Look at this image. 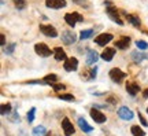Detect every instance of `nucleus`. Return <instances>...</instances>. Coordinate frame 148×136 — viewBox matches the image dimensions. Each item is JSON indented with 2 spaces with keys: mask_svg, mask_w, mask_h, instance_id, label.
<instances>
[{
  "mask_svg": "<svg viewBox=\"0 0 148 136\" xmlns=\"http://www.w3.org/2000/svg\"><path fill=\"white\" fill-rule=\"evenodd\" d=\"M63 68L66 72H74V70H77V68H78L77 58H67L63 63Z\"/></svg>",
  "mask_w": 148,
  "mask_h": 136,
  "instance_id": "nucleus-9",
  "label": "nucleus"
},
{
  "mask_svg": "<svg viewBox=\"0 0 148 136\" xmlns=\"http://www.w3.org/2000/svg\"><path fill=\"white\" fill-rule=\"evenodd\" d=\"M110 79L112 80V81H114V83H121L122 80L125 79V77H126V73H123V72H122L121 69H118V68H114V69H111L110 70Z\"/></svg>",
  "mask_w": 148,
  "mask_h": 136,
  "instance_id": "nucleus-5",
  "label": "nucleus"
},
{
  "mask_svg": "<svg viewBox=\"0 0 148 136\" xmlns=\"http://www.w3.org/2000/svg\"><path fill=\"white\" fill-rule=\"evenodd\" d=\"M40 32L42 35H45L48 37H56L58 36V30L52 26V25H40Z\"/></svg>",
  "mask_w": 148,
  "mask_h": 136,
  "instance_id": "nucleus-8",
  "label": "nucleus"
},
{
  "mask_svg": "<svg viewBox=\"0 0 148 136\" xmlns=\"http://www.w3.org/2000/svg\"><path fill=\"white\" fill-rule=\"evenodd\" d=\"M112 39H114V37H112V35H111V33H101V35H99V36L95 39V43L97 44V46L104 47V46H106V44H108Z\"/></svg>",
  "mask_w": 148,
  "mask_h": 136,
  "instance_id": "nucleus-7",
  "label": "nucleus"
},
{
  "mask_svg": "<svg viewBox=\"0 0 148 136\" xmlns=\"http://www.w3.org/2000/svg\"><path fill=\"white\" fill-rule=\"evenodd\" d=\"M126 91L129 95H132V96H136L138 94V91H140V85L137 83H127L126 84Z\"/></svg>",
  "mask_w": 148,
  "mask_h": 136,
  "instance_id": "nucleus-15",
  "label": "nucleus"
},
{
  "mask_svg": "<svg viewBox=\"0 0 148 136\" xmlns=\"http://www.w3.org/2000/svg\"><path fill=\"white\" fill-rule=\"evenodd\" d=\"M130 57H132L133 62H136V63H141L143 61L148 59V55L145 52H143V51H133L130 54Z\"/></svg>",
  "mask_w": 148,
  "mask_h": 136,
  "instance_id": "nucleus-13",
  "label": "nucleus"
},
{
  "mask_svg": "<svg viewBox=\"0 0 148 136\" xmlns=\"http://www.w3.org/2000/svg\"><path fill=\"white\" fill-rule=\"evenodd\" d=\"M136 46H137V48H140V50H148V43L143 41V40H137V41H136Z\"/></svg>",
  "mask_w": 148,
  "mask_h": 136,
  "instance_id": "nucleus-30",
  "label": "nucleus"
},
{
  "mask_svg": "<svg viewBox=\"0 0 148 136\" xmlns=\"http://www.w3.org/2000/svg\"><path fill=\"white\" fill-rule=\"evenodd\" d=\"M147 113H148V107H147Z\"/></svg>",
  "mask_w": 148,
  "mask_h": 136,
  "instance_id": "nucleus-38",
  "label": "nucleus"
},
{
  "mask_svg": "<svg viewBox=\"0 0 148 136\" xmlns=\"http://www.w3.org/2000/svg\"><path fill=\"white\" fill-rule=\"evenodd\" d=\"M96 72H97V68H93L92 70H90V79H96Z\"/></svg>",
  "mask_w": 148,
  "mask_h": 136,
  "instance_id": "nucleus-34",
  "label": "nucleus"
},
{
  "mask_svg": "<svg viewBox=\"0 0 148 136\" xmlns=\"http://www.w3.org/2000/svg\"><path fill=\"white\" fill-rule=\"evenodd\" d=\"M34 115H36V109H34V107H32V109L29 110V113H27V121H29V122H33V120H34Z\"/></svg>",
  "mask_w": 148,
  "mask_h": 136,
  "instance_id": "nucleus-29",
  "label": "nucleus"
},
{
  "mask_svg": "<svg viewBox=\"0 0 148 136\" xmlns=\"http://www.w3.org/2000/svg\"><path fill=\"white\" fill-rule=\"evenodd\" d=\"M127 18V21L132 23L134 28H140L141 26V21H140V18L137 15H133V14H125Z\"/></svg>",
  "mask_w": 148,
  "mask_h": 136,
  "instance_id": "nucleus-19",
  "label": "nucleus"
},
{
  "mask_svg": "<svg viewBox=\"0 0 148 136\" xmlns=\"http://www.w3.org/2000/svg\"><path fill=\"white\" fill-rule=\"evenodd\" d=\"M62 128H63L64 136H71L74 133V126L67 117H64L63 121H62Z\"/></svg>",
  "mask_w": 148,
  "mask_h": 136,
  "instance_id": "nucleus-12",
  "label": "nucleus"
},
{
  "mask_svg": "<svg viewBox=\"0 0 148 136\" xmlns=\"http://www.w3.org/2000/svg\"><path fill=\"white\" fill-rule=\"evenodd\" d=\"M93 29H86V30H82L79 33V39L81 40H86V39H89V37L93 36Z\"/></svg>",
  "mask_w": 148,
  "mask_h": 136,
  "instance_id": "nucleus-24",
  "label": "nucleus"
},
{
  "mask_svg": "<svg viewBox=\"0 0 148 136\" xmlns=\"http://www.w3.org/2000/svg\"><path fill=\"white\" fill-rule=\"evenodd\" d=\"M52 87H53L55 91H63V89L66 88V85H64V84H53Z\"/></svg>",
  "mask_w": 148,
  "mask_h": 136,
  "instance_id": "nucleus-33",
  "label": "nucleus"
},
{
  "mask_svg": "<svg viewBox=\"0 0 148 136\" xmlns=\"http://www.w3.org/2000/svg\"><path fill=\"white\" fill-rule=\"evenodd\" d=\"M97 59H99V54L96 52V51H88V55H86V65H93V63L97 62Z\"/></svg>",
  "mask_w": 148,
  "mask_h": 136,
  "instance_id": "nucleus-18",
  "label": "nucleus"
},
{
  "mask_svg": "<svg viewBox=\"0 0 148 136\" xmlns=\"http://www.w3.org/2000/svg\"><path fill=\"white\" fill-rule=\"evenodd\" d=\"M130 131H132L133 136H145V132H144L138 125H133L132 128H130Z\"/></svg>",
  "mask_w": 148,
  "mask_h": 136,
  "instance_id": "nucleus-23",
  "label": "nucleus"
},
{
  "mask_svg": "<svg viewBox=\"0 0 148 136\" xmlns=\"http://www.w3.org/2000/svg\"><path fill=\"white\" fill-rule=\"evenodd\" d=\"M137 114H138V120H140V122H141V124H143L144 126H148V121H147V120H145V118H144V117H143V114H141L140 111H138Z\"/></svg>",
  "mask_w": 148,
  "mask_h": 136,
  "instance_id": "nucleus-32",
  "label": "nucleus"
},
{
  "mask_svg": "<svg viewBox=\"0 0 148 136\" xmlns=\"http://www.w3.org/2000/svg\"><path fill=\"white\" fill-rule=\"evenodd\" d=\"M66 0H45V6L52 8V10H59V8H63L66 7Z\"/></svg>",
  "mask_w": 148,
  "mask_h": 136,
  "instance_id": "nucleus-11",
  "label": "nucleus"
},
{
  "mask_svg": "<svg viewBox=\"0 0 148 136\" xmlns=\"http://www.w3.org/2000/svg\"><path fill=\"white\" fill-rule=\"evenodd\" d=\"M10 121H12V122H19V115H18V113H16V111H14V113L11 114Z\"/></svg>",
  "mask_w": 148,
  "mask_h": 136,
  "instance_id": "nucleus-31",
  "label": "nucleus"
},
{
  "mask_svg": "<svg viewBox=\"0 0 148 136\" xmlns=\"http://www.w3.org/2000/svg\"><path fill=\"white\" fill-rule=\"evenodd\" d=\"M62 41L66 46H71V44L77 41V35L73 30H64L62 33Z\"/></svg>",
  "mask_w": 148,
  "mask_h": 136,
  "instance_id": "nucleus-4",
  "label": "nucleus"
},
{
  "mask_svg": "<svg viewBox=\"0 0 148 136\" xmlns=\"http://www.w3.org/2000/svg\"><path fill=\"white\" fill-rule=\"evenodd\" d=\"M118 115H119V118H122L125 121H130L132 118H134V113L129 107H126V106H121L118 109Z\"/></svg>",
  "mask_w": 148,
  "mask_h": 136,
  "instance_id": "nucleus-6",
  "label": "nucleus"
},
{
  "mask_svg": "<svg viewBox=\"0 0 148 136\" xmlns=\"http://www.w3.org/2000/svg\"><path fill=\"white\" fill-rule=\"evenodd\" d=\"M114 55H115V50L114 48H106L103 52H101V59H104L106 62H110L111 59L114 58Z\"/></svg>",
  "mask_w": 148,
  "mask_h": 136,
  "instance_id": "nucleus-17",
  "label": "nucleus"
},
{
  "mask_svg": "<svg viewBox=\"0 0 148 136\" xmlns=\"http://www.w3.org/2000/svg\"><path fill=\"white\" fill-rule=\"evenodd\" d=\"M0 39H1V40H0V44L4 47V44H5V36H4V35H1V36H0Z\"/></svg>",
  "mask_w": 148,
  "mask_h": 136,
  "instance_id": "nucleus-35",
  "label": "nucleus"
},
{
  "mask_svg": "<svg viewBox=\"0 0 148 136\" xmlns=\"http://www.w3.org/2000/svg\"><path fill=\"white\" fill-rule=\"evenodd\" d=\"M15 47H16L15 43H11V44H8V46H7V47L4 48V52H5V54H8V55H11V54H12V51L15 50Z\"/></svg>",
  "mask_w": 148,
  "mask_h": 136,
  "instance_id": "nucleus-28",
  "label": "nucleus"
},
{
  "mask_svg": "<svg viewBox=\"0 0 148 136\" xmlns=\"http://www.w3.org/2000/svg\"><path fill=\"white\" fill-rule=\"evenodd\" d=\"M104 6H106L107 15H108V18H110L111 21L115 22V23H118V25H123V21L119 18V14H118V11H116V7H114L110 1H106Z\"/></svg>",
  "mask_w": 148,
  "mask_h": 136,
  "instance_id": "nucleus-1",
  "label": "nucleus"
},
{
  "mask_svg": "<svg viewBox=\"0 0 148 136\" xmlns=\"http://www.w3.org/2000/svg\"><path fill=\"white\" fill-rule=\"evenodd\" d=\"M11 113V105H1V115H8Z\"/></svg>",
  "mask_w": 148,
  "mask_h": 136,
  "instance_id": "nucleus-26",
  "label": "nucleus"
},
{
  "mask_svg": "<svg viewBox=\"0 0 148 136\" xmlns=\"http://www.w3.org/2000/svg\"><path fill=\"white\" fill-rule=\"evenodd\" d=\"M64 21H66V23H67L70 28H74L77 22L84 21V18H82V15L78 14V12H67V14L64 15Z\"/></svg>",
  "mask_w": 148,
  "mask_h": 136,
  "instance_id": "nucleus-2",
  "label": "nucleus"
},
{
  "mask_svg": "<svg viewBox=\"0 0 148 136\" xmlns=\"http://www.w3.org/2000/svg\"><path fill=\"white\" fill-rule=\"evenodd\" d=\"M53 57H55V59L56 61H66L67 59V57H66V52L63 51V48H60V47H56V48H53Z\"/></svg>",
  "mask_w": 148,
  "mask_h": 136,
  "instance_id": "nucleus-16",
  "label": "nucleus"
},
{
  "mask_svg": "<svg viewBox=\"0 0 148 136\" xmlns=\"http://www.w3.org/2000/svg\"><path fill=\"white\" fill-rule=\"evenodd\" d=\"M59 99L62 100H67V102H73L74 100V96L71 94H63V95H58Z\"/></svg>",
  "mask_w": 148,
  "mask_h": 136,
  "instance_id": "nucleus-27",
  "label": "nucleus"
},
{
  "mask_svg": "<svg viewBox=\"0 0 148 136\" xmlns=\"http://www.w3.org/2000/svg\"><path fill=\"white\" fill-rule=\"evenodd\" d=\"M47 135V128L42 125H38L33 128V136H45Z\"/></svg>",
  "mask_w": 148,
  "mask_h": 136,
  "instance_id": "nucleus-22",
  "label": "nucleus"
},
{
  "mask_svg": "<svg viewBox=\"0 0 148 136\" xmlns=\"http://www.w3.org/2000/svg\"><path fill=\"white\" fill-rule=\"evenodd\" d=\"M34 51H36L37 55H40V57H42V58L51 57V54L53 52V51H51V50L48 48L47 44H44V43H37L36 46H34Z\"/></svg>",
  "mask_w": 148,
  "mask_h": 136,
  "instance_id": "nucleus-3",
  "label": "nucleus"
},
{
  "mask_svg": "<svg viewBox=\"0 0 148 136\" xmlns=\"http://www.w3.org/2000/svg\"><path fill=\"white\" fill-rule=\"evenodd\" d=\"M143 96L145 98V99L148 98V88H147V89H144V91H143Z\"/></svg>",
  "mask_w": 148,
  "mask_h": 136,
  "instance_id": "nucleus-36",
  "label": "nucleus"
},
{
  "mask_svg": "<svg viewBox=\"0 0 148 136\" xmlns=\"http://www.w3.org/2000/svg\"><path fill=\"white\" fill-rule=\"evenodd\" d=\"M45 136H51V133H47V135H45Z\"/></svg>",
  "mask_w": 148,
  "mask_h": 136,
  "instance_id": "nucleus-37",
  "label": "nucleus"
},
{
  "mask_svg": "<svg viewBox=\"0 0 148 136\" xmlns=\"http://www.w3.org/2000/svg\"><path fill=\"white\" fill-rule=\"evenodd\" d=\"M56 80H58V76L56 74H48L42 79V83L44 84H48V85H53L56 84Z\"/></svg>",
  "mask_w": 148,
  "mask_h": 136,
  "instance_id": "nucleus-21",
  "label": "nucleus"
},
{
  "mask_svg": "<svg viewBox=\"0 0 148 136\" xmlns=\"http://www.w3.org/2000/svg\"><path fill=\"white\" fill-rule=\"evenodd\" d=\"M77 122H78V126H79V128H81V129H82L84 132H92V129H93V128H92V126H90L89 124H88V122H86V121L82 118V117H78Z\"/></svg>",
  "mask_w": 148,
  "mask_h": 136,
  "instance_id": "nucleus-20",
  "label": "nucleus"
},
{
  "mask_svg": "<svg viewBox=\"0 0 148 136\" xmlns=\"http://www.w3.org/2000/svg\"><path fill=\"white\" fill-rule=\"evenodd\" d=\"M14 4H15V7L18 10H23L27 6V3H26V0H14Z\"/></svg>",
  "mask_w": 148,
  "mask_h": 136,
  "instance_id": "nucleus-25",
  "label": "nucleus"
},
{
  "mask_svg": "<svg viewBox=\"0 0 148 136\" xmlns=\"http://www.w3.org/2000/svg\"><path fill=\"white\" fill-rule=\"evenodd\" d=\"M90 117H92V120L95 121V122H97V124H103V122H106V115L103 114L101 111H99L97 109H90Z\"/></svg>",
  "mask_w": 148,
  "mask_h": 136,
  "instance_id": "nucleus-10",
  "label": "nucleus"
},
{
  "mask_svg": "<svg viewBox=\"0 0 148 136\" xmlns=\"http://www.w3.org/2000/svg\"><path fill=\"white\" fill-rule=\"evenodd\" d=\"M129 44H130V37L122 36L119 40L115 41V47L119 48V50H126V48L129 47Z\"/></svg>",
  "mask_w": 148,
  "mask_h": 136,
  "instance_id": "nucleus-14",
  "label": "nucleus"
}]
</instances>
